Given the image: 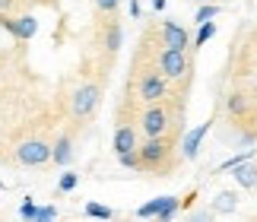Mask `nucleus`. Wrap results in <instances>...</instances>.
<instances>
[{
  "label": "nucleus",
  "instance_id": "f257e3e1",
  "mask_svg": "<svg viewBox=\"0 0 257 222\" xmlns=\"http://www.w3.org/2000/svg\"><path fill=\"white\" fill-rule=\"evenodd\" d=\"M131 86H134V98L140 105H156V102H165L172 95V83L162 76L159 67H143V60L134 57V76H131Z\"/></svg>",
  "mask_w": 257,
  "mask_h": 222
},
{
  "label": "nucleus",
  "instance_id": "f03ea898",
  "mask_svg": "<svg viewBox=\"0 0 257 222\" xmlns=\"http://www.w3.org/2000/svg\"><path fill=\"white\" fill-rule=\"evenodd\" d=\"M98 105H102V79H83V83H76L70 92V105H67L70 124H76V127L89 124L95 118Z\"/></svg>",
  "mask_w": 257,
  "mask_h": 222
},
{
  "label": "nucleus",
  "instance_id": "7ed1b4c3",
  "mask_svg": "<svg viewBox=\"0 0 257 222\" xmlns=\"http://www.w3.org/2000/svg\"><path fill=\"white\" fill-rule=\"evenodd\" d=\"M7 162L23 165V168L51 165V140H48L45 134H26L23 140H16L13 149L7 153Z\"/></svg>",
  "mask_w": 257,
  "mask_h": 222
},
{
  "label": "nucleus",
  "instance_id": "20e7f679",
  "mask_svg": "<svg viewBox=\"0 0 257 222\" xmlns=\"http://www.w3.org/2000/svg\"><path fill=\"white\" fill-rule=\"evenodd\" d=\"M137 127H140L143 137H165V134L178 137L181 121L175 118L172 102L165 98V102H156V105H143L140 108V118H137Z\"/></svg>",
  "mask_w": 257,
  "mask_h": 222
},
{
  "label": "nucleus",
  "instance_id": "39448f33",
  "mask_svg": "<svg viewBox=\"0 0 257 222\" xmlns=\"http://www.w3.org/2000/svg\"><path fill=\"white\" fill-rule=\"evenodd\" d=\"M137 153H140V162H143V171H156V175H172L175 168V137L165 134V137H146L140 146H137Z\"/></svg>",
  "mask_w": 257,
  "mask_h": 222
},
{
  "label": "nucleus",
  "instance_id": "423d86ee",
  "mask_svg": "<svg viewBox=\"0 0 257 222\" xmlns=\"http://www.w3.org/2000/svg\"><path fill=\"white\" fill-rule=\"evenodd\" d=\"M156 67L162 70V76L169 79V83H178L181 86V92L191 89V76H194V60L187 51H175V48H159V54H156Z\"/></svg>",
  "mask_w": 257,
  "mask_h": 222
},
{
  "label": "nucleus",
  "instance_id": "0eeeda50",
  "mask_svg": "<svg viewBox=\"0 0 257 222\" xmlns=\"http://www.w3.org/2000/svg\"><path fill=\"white\" fill-rule=\"evenodd\" d=\"M76 124H67L61 127V134L51 140V165H70L73 162V153H76Z\"/></svg>",
  "mask_w": 257,
  "mask_h": 222
},
{
  "label": "nucleus",
  "instance_id": "6e6552de",
  "mask_svg": "<svg viewBox=\"0 0 257 222\" xmlns=\"http://www.w3.org/2000/svg\"><path fill=\"white\" fill-rule=\"evenodd\" d=\"M0 26H4L16 42H29V38H35V32H38V23H35L32 13H23V16L0 13Z\"/></svg>",
  "mask_w": 257,
  "mask_h": 222
},
{
  "label": "nucleus",
  "instance_id": "1a4fd4ad",
  "mask_svg": "<svg viewBox=\"0 0 257 222\" xmlns=\"http://www.w3.org/2000/svg\"><path fill=\"white\" fill-rule=\"evenodd\" d=\"M159 45L175 48V51H187V48H191V35H187V29L178 26L175 19H162L159 23Z\"/></svg>",
  "mask_w": 257,
  "mask_h": 222
},
{
  "label": "nucleus",
  "instance_id": "9d476101",
  "mask_svg": "<svg viewBox=\"0 0 257 222\" xmlns=\"http://www.w3.org/2000/svg\"><path fill=\"white\" fill-rule=\"evenodd\" d=\"M140 146V127L131 124V121H121L114 127V137H111V149L114 156H124V153H134Z\"/></svg>",
  "mask_w": 257,
  "mask_h": 222
},
{
  "label": "nucleus",
  "instance_id": "9b49d317",
  "mask_svg": "<svg viewBox=\"0 0 257 222\" xmlns=\"http://www.w3.org/2000/svg\"><path fill=\"white\" fill-rule=\"evenodd\" d=\"M121 42H124V29H121V23H117L114 16L105 19V23H102V32H98V45L105 48V54L114 57L117 51H121Z\"/></svg>",
  "mask_w": 257,
  "mask_h": 222
},
{
  "label": "nucleus",
  "instance_id": "f8f14e48",
  "mask_svg": "<svg viewBox=\"0 0 257 222\" xmlns=\"http://www.w3.org/2000/svg\"><path fill=\"white\" fill-rule=\"evenodd\" d=\"M225 111H229L232 121H248V118H254V98L248 92H241V89H235L225 98Z\"/></svg>",
  "mask_w": 257,
  "mask_h": 222
},
{
  "label": "nucleus",
  "instance_id": "ddd939ff",
  "mask_svg": "<svg viewBox=\"0 0 257 222\" xmlns=\"http://www.w3.org/2000/svg\"><path fill=\"white\" fill-rule=\"evenodd\" d=\"M210 127H213V121H203L200 127L187 130V137H184V146H181L184 159H197V153H200V143H203V137H206V130H210Z\"/></svg>",
  "mask_w": 257,
  "mask_h": 222
},
{
  "label": "nucleus",
  "instance_id": "4468645a",
  "mask_svg": "<svg viewBox=\"0 0 257 222\" xmlns=\"http://www.w3.org/2000/svg\"><path fill=\"white\" fill-rule=\"evenodd\" d=\"M235 181H238V187H244V190H254L257 187V165H251V159L248 162H241V165H235Z\"/></svg>",
  "mask_w": 257,
  "mask_h": 222
},
{
  "label": "nucleus",
  "instance_id": "2eb2a0df",
  "mask_svg": "<svg viewBox=\"0 0 257 222\" xmlns=\"http://www.w3.org/2000/svg\"><path fill=\"white\" fill-rule=\"evenodd\" d=\"M178 206H181V200H178V197H165L162 200V209L156 213V219H159V222H172V216L178 213Z\"/></svg>",
  "mask_w": 257,
  "mask_h": 222
},
{
  "label": "nucleus",
  "instance_id": "dca6fc26",
  "mask_svg": "<svg viewBox=\"0 0 257 222\" xmlns=\"http://www.w3.org/2000/svg\"><path fill=\"white\" fill-rule=\"evenodd\" d=\"M232 209H235V194L222 190V194L213 200V213H232Z\"/></svg>",
  "mask_w": 257,
  "mask_h": 222
},
{
  "label": "nucleus",
  "instance_id": "f3484780",
  "mask_svg": "<svg viewBox=\"0 0 257 222\" xmlns=\"http://www.w3.org/2000/svg\"><path fill=\"white\" fill-rule=\"evenodd\" d=\"M213 35H216V26H213V19H210V23H200V32H197V38L191 42V48L197 51V48H200V45H206Z\"/></svg>",
  "mask_w": 257,
  "mask_h": 222
},
{
  "label": "nucleus",
  "instance_id": "a211bd4d",
  "mask_svg": "<svg viewBox=\"0 0 257 222\" xmlns=\"http://www.w3.org/2000/svg\"><path fill=\"white\" fill-rule=\"evenodd\" d=\"M86 216H92V219H114V209L102 206V203H86Z\"/></svg>",
  "mask_w": 257,
  "mask_h": 222
},
{
  "label": "nucleus",
  "instance_id": "6ab92c4d",
  "mask_svg": "<svg viewBox=\"0 0 257 222\" xmlns=\"http://www.w3.org/2000/svg\"><path fill=\"white\" fill-rule=\"evenodd\" d=\"M76 181H80V178H76V171H64L61 181H57V194H67V190H73Z\"/></svg>",
  "mask_w": 257,
  "mask_h": 222
},
{
  "label": "nucleus",
  "instance_id": "aec40b11",
  "mask_svg": "<svg viewBox=\"0 0 257 222\" xmlns=\"http://www.w3.org/2000/svg\"><path fill=\"white\" fill-rule=\"evenodd\" d=\"M117 162H121L124 168H137V171H143V162H140V153H124V156H117Z\"/></svg>",
  "mask_w": 257,
  "mask_h": 222
},
{
  "label": "nucleus",
  "instance_id": "412c9836",
  "mask_svg": "<svg viewBox=\"0 0 257 222\" xmlns=\"http://www.w3.org/2000/svg\"><path fill=\"white\" fill-rule=\"evenodd\" d=\"M248 159H254V149H248V153H238V156H232L229 162H222L216 171H229V168H235V165H241V162H248Z\"/></svg>",
  "mask_w": 257,
  "mask_h": 222
},
{
  "label": "nucleus",
  "instance_id": "4be33fe9",
  "mask_svg": "<svg viewBox=\"0 0 257 222\" xmlns=\"http://www.w3.org/2000/svg\"><path fill=\"white\" fill-rule=\"evenodd\" d=\"M216 13H219V4H206V7L197 10V16H194V19H197V23H210Z\"/></svg>",
  "mask_w": 257,
  "mask_h": 222
},
{
  "label": "nucleus",
  "instance_id": "5701e85b",
  "mask_svg": "<svg viewBox=\"0 0 257 222\" xmlns=\"http://www.w3.org/2000/svg\"><path fill=\"white\" fill-rule=\"evenodd\" d=\"M162 200H165V197H156L153 203L140 206V209H137V216H140V219H146V216H156V213H159V209H162Z\"/></svg>",
  "mask_w": 257,
  "mask_h": 222
},
{
  "label": "nucleus",
  "instance_id": "b1692460",
  "mask_svg": "<svg viewBox=\"0 0 257 222\" xmlns=\"http://www.w3.org/2000/svg\"><path fill=\"white\" fill-rule=\"evenodd\" d=\"M95 4V10L98 13H105V16H114L117 13V4H121V0H92Z\"/></svg>",
  "mask_w": 257,
  "mask_h": 222
},
{
  "label": "nucleus",
  "instance_id": "393cba45",
  "mask_svg": "<svg viewBox=\"0 0 257 222\" xmlns=\"http://www.w3.org/2000/svg\"><path fill=\"white\" fill-rule=\"evenodd\" d=\"M187 222H213V209H206V206L194 209V213L187 216Z\"/></svg>",
  "mask_w": 257,
  "mask_h": 222
},
{
  "label": "nucleus",
  "instance_id": "a878e982",
  "mask_svg": "<svg viewBox=\"0 0 257 222\" xmlns=\"http://www.w3.org/2000/svg\"><path fill=\"white\" fill-rule=\"evenodd\" d=\"M19 213H23V219H35V203H32V200H26Z\"/></svg>",
  "mask_w": 257,
  "mask_h": 222
},
{
  "label": "nucleus",
  "instance_id": "bb28decb",
  "mask_svg": "<svg viewBox=\"0 0 257 222\" xmlns=\"http://www.w3.org/2000/svg\"><path fill=\"white\" fill-rule=\"evenodd\" d=\"M16 10V0H0V13H13Z\"/></svg>",
  "mask_w": 257,
  "mask_h": 222
},
{
  "label": "nucleus",
  "instance_id": "cd10ccee",
  "mask_svg": "<svg viewBox=\"0 0 257 222\" xmlns=\"http://www.w3.org/2000/svg\"><path fill=\"white\" fill-rule=\"evenodd\" d=\"M140 13H143L140 4H137V0H131V16H134V19H140Z\"/></svg>",
  "mask_w": 257,
  "mask_h": 222
},
{
  "label": "nucleus",
  "instance_id": "c85d7f7f",
  "mask_svg": "<svg viewBox=\"0 0 257 222\" xmlns=\"http://www.w3.org/2000/svg\"><path fill=\"white\" fill-rule=\"evenodd\" d=\"M4 70H7V67H4V60H0V76H4Z\"/></svg>",
  "mask_w": 257,
  "mask_h": 222
},
{
  "label": "nucleus",
  "instance_id": "c756f323",
  "mask_svg": "<svg viewBox=\"0 0 257 222\" xmlns=\"http://www.w3.org/2000/svg\"><path fill=\"white\" fill-rule=\"evenodd\" d=\"M254 134H257V115H254Z\"/></svg>",
  "mask_w": 257,
  "mask_h": 222
},
{
  "label": "nucleus",
  "instance_id": "7c9ffc66",
  "mask_svg": "<svg viewBox=\"0 0 257 222\" xmlns=\"http://www.w3.org/2000/svg\"><path fill=\"white\" fill-rule=\"evenodd\" d=\"M203 4H216V0H203Z\"/></svg>",
  "mask_w": 257,
  "mask_h": 222
}]
</instances>
